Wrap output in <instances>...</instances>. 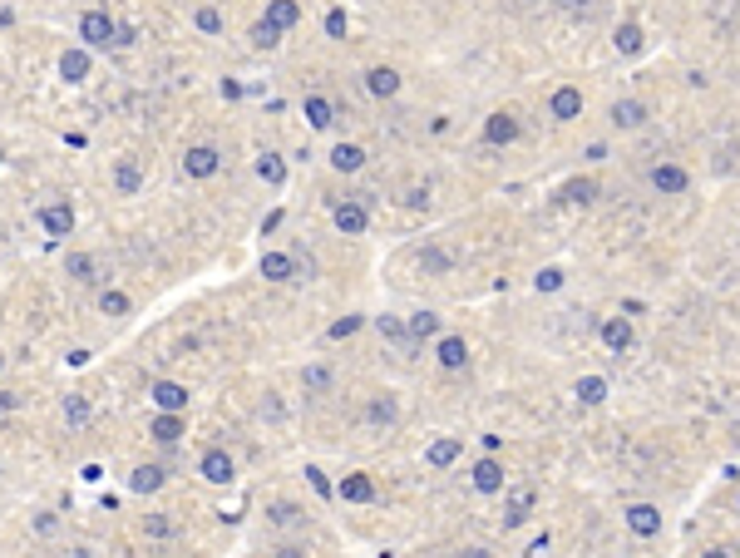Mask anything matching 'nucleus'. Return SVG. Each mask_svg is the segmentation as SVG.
I'll use <instances>...</instances> for the list:
<instances>
[{"instance_id":"nucleus-1","label":"nucleus","mask_w":740,"mask_h":558,"mask_svg":"<svg viewBox=\"0 0 740 558\" xmlns=\"http://www.w3.org/2000/svg\"><path fill=\"white\" fill-rule=\"evenodd\" d=\"M533 505H539V489H533V484H514V489L504 494V524H508V529L529 524Z\"/></svg>"},{"instance_id":"nucleus-2","label":"nucleus","mask_w":740,"mask_h":558,"mask_svg":"<svg viewBox=\"0 0 740 558\" xmlns=\"http://www.w3.org/2000/svg\"><path fill=\"white\" fill-rule=\"evenodd\" d=\"M79 40H85V45H114V40H119L114 15H104V11H85V15H79Z\"/></svg>"},{"instance_id":"nucleus-3","label":"nucleus","mask_w":740,"mask_h":558,"mask_svg":"<svg viewBox=\"0 0 740 558\" xmlns=\"http://www.w3.org/2000/svg\"><path fill=\"white\" fill-rule=\"evenodd\" d=\"M652 188L656 193H666V198H677V193H687L691 188V173L681 168V163H656L652 168Z\"/></svg>"},{"instance_id":"nucleus-4","label":"nucleus","mask_w":740,"mask_h":558,"mask_svg":"<svg viewBox=\"0 0 740 558\" xmlns=\"http://www.w3.org/2000/svg\"><path fill=\"white\" fill-rule=\"evenodd\" d=\"M218 168H222V153L212 149V144H198V149L183 153V173H188V178H212Z\"/></svg>"},{"instance_id":"nucleus-5","label":"nucleus","mask_w":740,"mask_h":558,"mask_svg":"<svg viewBox=\"0 0 740 558\" xmlns=\"http://www.w3.org/2000/svg\"><path fill=\"white\" fill-rule=\"evenodd\" d=\"M183 415H188V410H159V415L148 420V435H153L159 445H173L183 430H188V420H183Z\"/></svg>"},{"instance_id":"nucleus-6","label":"nucleus","mask_w":740,"mask_h":558,"mask_svg":"<svg viewBox=\"0 0 740 558\" xmlns=\"http://www.w3.org/2000/svg\"><path fill=\"white\" fill-rule=\"evenodd\" d=\"M198 474H202L208 484H233L237 464H233V455H227V450H208V455L198 460Z\"/></svg>"},{"instance_id":"nucleus-7","label":"nucleus","mask_w":740,"mask_h":558,"mask_svg":"<svg viewBox=\"0 0 740 558\" xmlns=\"http://www.w3.org/2000/svg\"><path fill=\"white\" fill-rule=\"evenodd\" d=\"M484 139L494 144V149H504V144L518 139V119L508 114V109H494V114L484 119Z\"/></svg>"},{"instance_id":"nucleus-8","label":"nucleus","mask_w":740,"mask_h":558,"mask_svg":"<svg viewBox=\"0 0 740 558\" xmlns=\"http://www.w3.org/2000/svg\"><path fill=\"white\" fill-rule=\"evenodd\" d=\"M469 480H474L479 494H504V484H508L504 480V464H498L494 455H484V460L474 464V474H469Z\"/></svg>"},{"instance_id":"nucleus-9","label":"nucleus","mask_w":740,"mask_h":558,"mask_svg":"<svg viewBox=\"0 0 740 558\" xmlns=\"http://www.w3.org/2000/svg\"><path fill=\"white\" fill-rule=\"evenodd\" d=\"M627 529H632L637 538H656L662 534V509L656 505H632L627 509Z\"/></svg>"},{"instance_id":"nucleus-10","label":"nucleus","mask_w":740,"mask_h":558,"mask_svg":"<svg viewBox=\"0 0 740 558\" xmlns=\"http://www.w3.org/2000/svg\"><path fill=\"white\" fill-rule=\"evenodd\" d=\"M548 114L558 119V124H572V119L582 114V89H572V85L553 89V99H548Z\"/></svg>"},{"instance_id":"nucleus-11","label":"nucleus","mask_w":740,"mask_h":558,"mask_svg":"<svg viewBox=\"0 0 740 558\" xmlns=\"http://www.w3.org/2000/svg\"><path fill=\"white\" fill-rule=\"evenodd\" d=\"M459 455H465V440H459V435H440V440L424 450V464H430V470H449Z\"/></svg>"},{"instance_id":"nucleus-12","label":"nucleus","mask_w":740,"mask_h":558,"mask_svg":"<svg viewBox=\"0 0 740 558\" xmlns=\"http://www.w3.org/2000/svg\"><path fill=\"white\" fill-rule=\"evenodd\" d=\"M148 400L159 410H188V386H178V381H153L148 386Z\"/></svg>"},{"instance_id":"nucleus-13","label":"nucleus","mask_w":740,"mask_h":558,"mask_svg":"<svg viewBox=\"0 0 740 558\" xmlns=\"http://www.w3.org/2000/svg\"><path fill=\"white\" fill-rule=\"evenodd\" d=\"M331 223L341 227L346 237H360L370 227V213H366V203H336V213H331Z\"/></svg>"},{"instance_id":"nucleus-14","label":"nucleus","mask_w":740,"mask_h":558,"mask_svg":"<svg viewBox=\"0 0 740 558\" xmlns=\"http://www.w3.org/2000/svg\"><path fill=\"white\" fill-rule=\"evenodd\" d=\"M632 341H637V332H632V322H627V316H607L603 322V346L607 351H632Z\"/></svg>"},{"instance_id":"nucleus-15","label":"nucleus","mask_w":740,"mask_h":558,"mask_svg":"<svg viewBox=\"0 0 740 558\" xmlns=\"http://www.w3.org/2000/svg\"><path fill=\"white\" fill-rule=\"evenodd\" d=\"M434 356H440L444 371H465V365H469V341H465V336H440Z\"/></svg>"},{"instance_id":"nucleus-16","label":"nucleus","mask_w":740,"mask_h":558,"mask_svg":"<svg viewBox=\"0 0 740 558\" xmlns=\"http://www.w3.org/2000/svg\"><path fill=\"white\" fill-rule=\"evenodd\" d=\"M40 223H45V233H50V237H70L74 233V208L70 203H50L40 213Z\"/></svg>"},{"instance_id":"nucleus-17","label":"nucleus","mask_w":740,"mask_h":558,"mask_svg":"<svg viewBox=\"0 0 740 558\" xmlns=\"http://www.w3.org/2000/svg\"><path fill=\"white\" fill-rule=\"evenodd\" d=\"M366 89H370L375 99H395V94H400V75H395L391 65H375V70L366 75Z\"/></svg>"},{"instance_id":"nucleus-18","label":"nucleus","mask_w":740,"mask_h":558,"mask_svg":"<svg viewBox=\"0 0 740 558\" xmlns=\"http://www.w3.org/2000/svg\"><path fill=\"white\" fill-rule=\"evenodd\" d=\"M336 494L350 499V505H370V499H375V480H370V474H346Z\"/></svg>"},{"instance_id":"nucleus-19","label":"nucleus","mask_w":740,"mask_h":558,"mask_svg":"<svg viewBox=\"0 0 740 558\" xmlns=\"http://www.w3.org/2000/svg\"><path fill=\"white\" fill-rule=\"evenodd\" d=\"M613 124L617 129H642L646 124V104L642 99H617L613 104Z\"/></svg>"},{"instance_id":"nucleus-20","label":"nucleus","mask_w":740,"mask_h":558,"mask_svg":"<svg viewBox=\"0 0 740 558\" xmlns=\"http://www.w3.org/2000/svg\"><path fill=\"white\" fill-rule=\"evenodd\" d=\"M262 277L267 282H292L296 277V258H286V252H262Z\"/></svg>"},{"instance_id":"nucleus-21","label":"nucleus","mask_w":740,"mask_h":558,"mask_svg":"<svg viewBox=\"0 0 740 558\" xmlns=\"http://www.w3.org/2000/svg\"><path fill=\"white\" fill-rule=\"evenodd\" d=\"M128 489L134 494H159L163 489V470L159 464H138V470L128 474Z\"/></svg>"},{"instance_id":"nucleus-22","label":"nucleus","mask_w":740,"mask_h":558,"mask_svg":"<svg viewBox=\"0 0 740 558\" xmlns=\"http://www.w3.org/2000/svg\"><path fill=\"white\" fill-rule=\"evenodd\" d=\"M60 75L70 79V85L89 79V50H64V54H60Z\"/></svg>"},{"instance_id":"nucleus-23","label":"nucleus","mask_w":740,"mask_h":558,"mask_svg":"<svg viewBox=\"0 0 740 558\" xmlns=\"http://www.w3.org/2000/svg\"><path fill=\"white\" fill-rule=\"evenodd\" d=\"M307 119H311V129H331L336 124V109H331V99L326 94H307Z\"/></svg>"},{"instance_id":"nucleus-24","label":"nucleus","mask_w":740,"mask_h":558,"mask_svg":"<svg viewBox=\"0 0 740 558\" xmlns=\"http://www.w3.org/2000/svg\"><path fill=\"white\" fill-rule=\"evenodd\" d=\"M360 163H366V149H360V144H336V149H331V168L336 173H356Z\"/></svg>"},{"instance_id":"nucleus-25","label":"nucleus","mask_w":740,"mask_h":558,"mask_svg":"<svg viewBox=\"0 0 740 558\" xmlns=\"http://www.w3.org/2000/svg\"><path fill=\"white\" fill-rule=\"evenodd\" d=\"M613 45H617V54H642V25L637 21H622L617 25V35H613Z\"/></svg>"},{"instance_id":"nucleus-26","label":"nucleus","mask_w":740,"mask_h":558,"mask_svg":"<svg viewBox=\"0 0 740 558\" xmlns=\"http://www.w3.org/2000/svg\"><path fill=\"white\" fill-rule=\"evenodd\" d=\"M405 326H410V341H430V336H440V332H444L440 312H415Z\"/></svg>"},{"instance_id":"nucleus-27","label":"nucleus","mask_w":740,"mask_h":558,"mask_svg":"<svg viewBox=\"0 0 740 558\" xmlns=\"http://www.w3.org/2000/svg\"><path fill=\"white\" fill-rule=\"evenodd\" d=\"M267 21L282 25V30H292V25L301 21V5H296V0H267Z\"/></svg>"},{"instance_id":"nucleus-28","label":"nucleus","mask_w":740,"mask_h":558,"mask_svg":"<svg viewBox=\"0 0 740 558\" xmlns=\"http://www.w3.org/2000/svg\"><path fill=\"white\" fill-rule=\"evenodd\" d=\"M257 173H262V183L282 188V183H286V163H282V153H272V149H267L262 159H257Z\"/></svg>"},{"instance_id":"nucleus-29","label":"nucleus","mask_w":740,"mask_h":558,"mask_svg":"<svg viewBox=\"0 0 740 558\" xmlns=\"http://www.w3.org/2000/svg\"><path fill=\"white\" fill-rule=\"evenodd\" d=\"M578 400H582V406H603V400H607V381L603 376H582L578 381Z\"/></svg>"},{"instance_id":"nucleus-30","label":"nucleus","mask_w":740,"mask_h":558,"mask_svg":"<svg viewBox=\"0 0 740 558\" xmlns=\"http://www.w3.org/2000/svg\"><path fill=\"white\" fill-rule=\"evenodd\" d=\"M370 420H375V425H395V420H400L395 396H375V400H370Z\"/></svg>"},{"instance_id":"nucleus-31","label":"nucleus","mask_w":740,"mask_h":558,"mask_svg":"<svg viewBox=\"0 0 740 558\" xmlns=\"http://www.w3.org/2000/svg\"><path fill=\"white\" fill-rule=\"evenodd\" d=\"M114 183H119V193H138V183H144L138 163H134V159H124V163L114 168Z\"/></svg>"},{"instance_id":"nucleus-32","label":"nucleus","mask_w":740,"mask_h":558,"mask_svg":"<svg viewBox=\"0 0 740 558\" xmlns=\"http://www.w3.org/2000/svg\"><path fill=\"white\" fill-rule=\"evenodd\" d=\"M252 45H257V50H272V45H282V25H272V21L262 15V21L252 25Z\"/></svg>"},{"instance_id":"nucleus-33","label":"nucleus","mask_w":740,"mask_h":558,"mask_svg":"<svg viewBox=\"0 0 740 558\" xmlns=\"http://www.w3.org/2000/svg\"><path fill=\"white\" fill-rule=\"evenodd\" d=\"M420 267L434 272V277H444V272L455 267V258H449V252H440V247H424V252H420Z\"/></svg>"},{"instance_id":"nucleus-34","label":"nucleus","mask_w":740,"mask_h":558,"mask_svg":"<svg viewBox=\"0 0 740 558\" xmlns=\"http://www.w3.org/2000/svg\"><path fill=\"white\" fill-rule=\"evenodd\" d=\"M193 25H198L202 35H218L222 30V15L212 11V5H198V11H193Z\"/></svg>"},{"instance_id":"nucleus-35","label":"nucleus","mask_w":740,"mask_h":558,"mask_svg":"<svg viewBox=\"0 0 740 558\" xmlns=\"http://www.w3.org/2000/svg\"><path fill=\"white\" fill-rule=\"evenodd\" d=\"M563 193H568L572 203H592V198H597V183H592V178H572Z\"/></svg>"},{"instance_id":"nucleus-36","label":"nucleus","mask_w":740,"mask_h":558,"mask_svg":"<svg viewBox=\"0 0 740 558\" xmlns=\"http://www.w3.org/2000/svg\"><path fill=\"white\" fill-rule=\"evenodd\" d=\"M64 420H70V425H85L89 420V400L85 396H64Z\"/></svg>"},{"instance_id":"nucleus-37","label":"nucleus","mask_w":740,"mask_h":558,"mask_svg":"<svg viewBox=\"0 0 740 558\" xmlns=\"http://www.w3.org/2000/svg\"><path fill=\"white\" fill-rule=\"evenodd\" d=\"M70 277H79V282H99V277H95V258H85V252H70Z\"/></svg>"},{"instance_id":"nucleus-38","label":"nucleus","mask_w":740,"mask_h":558,"mask_svg":"<svg viewBox=\"0 0 740 558\" xmlns=\"http://www.w3.org/2000/svg\"><path fill=\"white\" fill-rule=\"evenodd\" d=\"M99 312H104V316H124L128 312V297H124V291H104V297H99Z\"/></svg>"},{"instance_id":"nucleus-39","label":"nucleus","mask_w":740,"mask_h":558,"mask_svg":"<svg viewBox=\"0 0 740 558\" xmlns=\"http://www.w3.org/2000/svg\"><path fill=\"white\" fill-rule=\"evenodd\" d=\"M360 332V316H341V322H331V341H346V336H356Z\"/></svg>"},{"instance_id":"nucleus-40","label":"nucleus","mask_w":740,"mask_h":558,"mask_svg":"<svg viewBox=\"0 0 740 558\" xmlns=\"http://www.w3.org/2000/svg\"><path fill=\"white\" fill-rule=\"evenodd\" d=\"M144 529H148V538H169V534H173V524H169L163 514H148V519H144Z\"/></svg>"},{"instance_id":"nucleus-41","label":"nucleus","mask_w":740,"mask_h":558,"mask_svg":"<svg viewBox=\"0 0 740 558\" xmlns=\"http://www.w3.org/2000/svg\"><path fill=\"white\" fill-rule=\"evenodd\" d=\"M381 336H391V341H410V326L391 322V316H381Z\"/></svg>"},{"instance_id":"nucleus-42","label":"nucleus","mask_w":740,"mask_h":558,"mask_svg":"<svg viewBox=\"0 0 740 558\" xmlns=\"http://www.w3.org/2000/svg\"><path fill=\"white\" fill-rule=\"evenodd\" d=\"M558 287H563V272L558 267H543L539 272V291H558Z\"/></svg>"},{"instance_id":"nucleus-43","label":"nucleus","mask_w":740,"mask_h":558,"mask_svg":"<svg viewBox=\"0 0 740 558\" xmlns=\"http://www.w3.org/2000/svg\"><path fill=\"white\" fill-rule=\"evenodd\" d=\"M326 35H331V40H341V35H346V11H331L326 15Z\"/></svg>"},{"instance_id":"nucleus-44","label":"nucleus","mask_w":740,"mask_h":558,"mask_svg":"<svg viewBox=\"0 0 740 558\" xmlns=\"http://www.w3.org/2000/svg\"><path fill=\"white\" fill-rule=\"evenodd\" d=\"M307 480H311V489H317L321 499H331V494H336V489H331V480H326L321 470H307Z\"/></svg>"},{"instance_id":"nucleus-45","label":"nucleus","mask_w":740,"mask_h":558,"mask_svg":"<svg viewBox=\"0 0 740 558\" xmlns=\"http://www.w3.org/2000/svg\"><path fill=\"white\" fill-rule=\"evenodd\" d=\"M272 519H276V524H301V509H292V505H276V509H272Z\"/></svg>"},{"instance_id":"nucleus-46","label":"nucleus","mask_w":740,"mask_h":558,"mask_svg":"<svg viewBox=\"0 0 740 558\" xmlns=\"http://www.w3.org/2000/svg\"><path fill=\"white\" fill-rule=\"evenodd\" d=\"M405 203H410V208H424V203H430V188H410V193H405Z\"/></svg>"},{"instance_id":"nucleus-47","label":"nucleus","mask_w":740,"mask_h":558,"mask_svg":"<svg viewBox=\"0 0 740 558\" xmlns=\"http://www.w3.org/2000/svg\"><path fill=\"white\" fill-rule=\"evenodd\" d=\"M54 529H60L54 524V514H35V534H54Z\"/></svg>"},{"instance_id":"nucleus-48","label":"nucleus","mask_w":740,"mask_h":558,"mask_svg":"<svg viewBox=\"0 0 740 558\" xmlns=\"http://www.w3.org/2000/svg\"><path fill=\"white\" fill-rule=\"evenodd\" d=\"M307 386H311V390L326 386V371H321V365H317V371H307Z\"/></svg>"},{"instance_id":"nucleus-49","label":"nucleus","mask_w":740,"mask_h":558,"mask_svg":"<svg viewBox=\"0 0 740 558\" xmlns=\"http://www.w3.org/2000/svg\"><path fill=\"white\" fill-rule=\"evenodd\" d=\"M0 365H5V356H0Z\"/></svg>"}]
</instances>
